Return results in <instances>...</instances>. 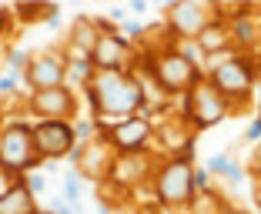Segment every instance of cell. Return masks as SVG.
<instances>
[{
	"label": "cell",
	"mask_w": 261,
	"mask_h": 214,
	"mask_svg": "<svg viewBox=\"0 0 261 214\" xmlns=\"http://www.w3.org/2000/svg\"><path fill=\"white\" fill-rule=\"evenodd\" d=\"M84 94L94 111V127H108L144 111L138 70H91V77L84 81Z\"/></svg>",
	"instance_id": "cell-1"
},
{
	"label": "cell",
	"mask_w": 261,
	"mask_h": 214,
	"mask_svg": "<svg viewBox=\"0 0 261 214\" xmlns=\"http://www.w3.org/2000/svg\"><path fill=\"white\" fill-rule=\"evenodd\" d=\"M138 70L164 94V97L177 100L194 87V81L204 77V61H201V54L194 50V44H174V47H168V50L141 61Z\"/></svg>",
	"instance_id": "cell-2"
},
{
	"label": "cell",
	"mask_w": 261,
	"mask_h": 214,
	"mask_svg": "<svg viewBox=\"0 0 261 214\" xmlns=\"http://www.w3.org/2000/svg\"><path fill=\"white\" fill-rule=\"evenodd\" d=\"M204 77L228 100L231 114H248L254 107V87L261 84V70L245 54H224L204 64Z\"/></svg>",
	"instance_id": "cell-3"
},
{
	"label": "cell",
	"mask_w": 261,
	"mask_h": 214,
	"mask_svg": "<svg viewBox=\"0 0 261 214\" xmlns=\"http://www.w3.org/2000/svg\"><path fill=\"white\" fill-rule=\"evenodd\" d=\"M194 157H161L158 160V171L151 177V198L164 207V211H174V214H185L188 201L194 198L198 191V181H194Z\"/></svg>",
	"instance_id": "cell-4"
},
{
	"label": "cell",
	"mask_w": 261,
	"mask_h": 214,
	"mask_svg": "<svg viewBox=\"0 0 261 214\" xmlns=\"http://www.w3.org/2000/svg\"><path fill=\"white\" fill-rule=\"evenodd\" d=\"M154 121V138H151V151L158 157H194V147H198V130L188 124V117L168 107L164 114L151 117Z\"/></svg>",
	"instance_id": "cell-5"
},
{
	"label": "cell",
	"mask_w": 261,
	"mask_h": 214,
	"mask_svg": "<svg viewBox=\"0 0 261 214\" xmlns=\"http://www.w3.org/2000/svg\"><path fill=\"white\" fill-rule=\"evenodd\" d=\"M177 111L188 117V124H191L198 134H201V130L218 127L221 121H228V117H231L228 100H224L221 94L211 87V81H207V77L194 81L191 91H188L185 97H177Z\"/></svg>",
	"instance_id": "cell-6"
},
{
	"label": "cell",
	"mask_w": 261,
	"mask_h": 214,
	"mask_svg": "<svg viewBox=\"0 0 261 214\" xmlns=\"http://www.w3.org/2000/svg\"><path fill=\"white\" fill-rule=\"evenodd\" d=\"M218 20V4L215 0H177L171 7H164V27L174 37V44H194L198 34L207 23Z\"/></svg>",
	"instance_id": "cell-7"
},
{
	"label": "cell",
	"mask_w": 261,
	"mask_h": 214,
	"mask_svg": "<svg viewBox=\"0 0 261 214\" xmlns=\"http://www.w3.org/2000/svg\"><path fill=\"white\" fill-rule=\"evenodd\" d=\"M87 61L94 70H130L134 74L141 67V54L134 50L130 37H124L111 20H100V37Z\"/></svg>",
	"instance_id": "cell-8"
},
{
	"label": "cell",
	"mask_w": 261,
	"mask_h": 214,
	"mask_svg": "<svg viewBox=\"0 0 261 214\" xmlns=\"http://www.w3.org/2000/svg\"><path fill=\"white\" fill-rule=\"evenodd\" d=\"M0 164L14 174H27L40 164L37 151H34V138H31V124L23 121H10L0 130Z\"/></svg>",
	"instance_id": "cell-9"
},
{
	"label": "cell",
	"mask_w": 261,
	"mask_h": 214,
	"mask_svg": "<svg viewBox=\"0 0 261 214\" xmlns=\"http://www.w3.org/2000/svg\"><path fill=\"white\" fill-rule=\"evenodd\" d=\"M158 154L154 151H130V154H117L114 164H111V174L108 181L124 188L130 194H144L151 188V177L158 171Z\"/></svg>",
	"instance_id": "cell-10"
},
{
	"label": "cell",
	"mask_w": 261,
	"mask_h": 214,
	"mask_svg": "<svg viewBox=\"0 0 261 214\" xmlns=\"http://www.w3.org/2000/svg\"><path fill=\"white\" fill-rule=\"evenodd\" d=\"M74 171L81 177H87V181H94V184H100V181H108V174H111V164H114V147L108 144V138L100 134V130H94L91 138H84L81 144L74 147Z\"/></svg>",
	"instance_id": "cell-11"
},
{
	"label": "cell",
	"mask_w": 261,
	"mask_h": 214,
	"mask_svg": "<svg viewBox=\"0 0 261 214\" xmlns=\"http://www.w3.org/2000/svg\"><path fill=\"white\" fill-rule=\"evenodd\" d=\"M34 151L40 160H61L67 154H74L77 147V124L67 121H37L31 124Z\"/></svg>",
	"instance_id": "cell-12"
},
{
	"label": "cell",
	"mask_w": 261,
	"mask_h": 214,
	"mask_svg": "<svg viewBox=\"0 0 261 214\" xmlns=\"http://www.w3.org/2000/svg\"><path fill=\"white\" fill-rule=\"evenodd\" d=\"M108 144L114 147V154H130V151H151V138H154V121L144 114L124 117V121H114L108 127H97Z\"/></svg>",
	"instance_id": "cell-13"
},
{
	"label": "cell",
	"mask_w": 261,
	"mask_h": 214,
	"mask_svg": "<svg viewBox=\"0 0 261 214\" xmlns=\"http://www.w3.org/2000/svg\"><path fill=\"white\" fill-rule=\"evenodd\" d=\"M27 111H31L37 121H67V124H74L81 107H77V94L64 84V87H50V91H31Z\"/></svg>",
	"instance_id": "cell-14"
},
{
	"label": "cell",
	"mask_w": 261,
	"mask_h": 214,
	"mask_svg": "<svg viewBox=\"0 0 261 214\" xmlns=\"http://www.w3.org/2000/svg\"><path fill=\"white\" fill-rule=\"evenodd\" d=\"M23 81L31 91H50L67 84V61L61 50H37L23 64Z\"/></svg>",
	"instance_id": "cell-15"
},
{
	"label": "cell",
	"mask_w": 261,
	"mask_h": 214,
	"mask_svg": "<svg viewBox=\"0 0 261 214\" xmlns=\"http://www.w3.org/2000/svg\"><path fill=\"white\" fill-rule=\"evenodd\" d=\"M97 37H100V17H77V20L70 23L67 44H64V50H61L64 61L67 64H91L87 57H91Z\"/></svg>",
	"instance_id": "cell-16"
},
{
	"label": "cell",
	"mask_w": 261,
	"mask_h": 214,
	"mask_svg": "<svg viewBox=\"0 0 261 214\" xmlns=\"http://www.w3.org/2000/svg\"><path fill=\"white\" fill-rule=\"evenodd\" d=\"M194 50L201 54V61H215V57H224V54H234V37H231V23L215 20L207 23L204 31L194 40Z\"/></svg>",
	"instance_id": "cell-17"
},
{
	"label": "cell",
	"mask_w": 261,
	"mask_h": 214,
	"mask_svg": "<svg viewBox=\"0 0 261 214\" xmlns=\"http://www.w3.org/2000/svg\"><path fill=\"white\" fill-rule=\"evenodd\" d=\"M228 211H231V201H228V194H224V188L215 184V181L198 188L194 198L188 201V207H185V214H228Z\"/></svg>",
	"instance_id": "cell-18"
},
{
	"label": "cell",
	"mask_w": 261,
	"mask_h": 214,
	"mask_svg": "<svg viewBox=\"0 0 261 214\" xmlns=\"http://www.w3.org/2000/svg\"><path fill=\"white\" fill-rule=\"evenodd\" d=\"M97 198H100V207H104L108 214H127L130 204H134V194L124 191V188H117V184H111V181L97 184Z\"/></svg>",
	"instance_id": "cell-19"
},
{
	"label": "cell",
	"mask_w": 261,
	"mask_h": 214,
	"mask_svg": "<svg viewBox=\"0 0 261 214\" xmlns=\"http://www.w3.org/2000/svg\"><path fill=\"white\" fill-rule=\"evenodd\" d=\"M37 211V198L27 188V181H20L10 194L0 198V214H34Z\"/></svg>",
	"instance_id": "cell-20"
},
{
	"label": "cell",
	"mask_w": 261,
	"mask_h": 214,
	"mask_svg": "<svg viewBox=\"0 0 261 214\" xmlns=\"http://www.w3.org/2000/svg\"><path fill=\"white\" fill-rule=\"evenodd\" d=\"M204 171L211 174V181H231V184H238L241 177H245V168H241L238 160H231V157H224V154H215V157L204 164Z\"/></svg>",
	"instance_id": "cell-21"
},
{
	"label": "cell",
	"mask_w": 261,
	"mask_h": 214,
	"mask_svg": "<svg viewBox=\"0 0 261 214\" xmlns=\"http://www.w3.org/2000/svg\"><path fill=\"white\" fill-rule=\"evenodd\" d=\"M20 20H27V23H37V20H47V17H54L57 14V7H50V4H20V7L14 10Z\"/></svg>",
	"instance_id": "cell-22"
},
{
	"label": "cell",
	"mask_w": 261,
	"mask_h": 214,
	"mask_svg": "<svg viewBox=\"0 0 261 214\" xmlns=\"http://www.w3.org/2000/svg\"><path fill=\"white\" fill-rule=\"evenodd\" d=\"M20 181H23L20 174H14V171H7L4 164H0V198H4V194H10Z\"/></svg>",
	"instance_id": "cell-23"
},
{
	"label": "cell",
	"mask_w": 261,
	"mask_h": 214,
	"mask_svg": "<svg viewBox=\"0 0 261 214\" xmlns=\"http://www.w3.org/2000/svg\"><path fill=\"white\" fill-rule=\"evenodd\" d=\"M245 141H251V144H261V124H258V121H251V124H248Z\"/></svg>",
	"instance_id": "cell-24"
},
{
	"label": "cell",
	"mask_w": 261,
	"mask_h": 214,
	"mask_svg": "<svg viewBox=\"0 0 261 214\" xmlns=\"http://www.w3.org/2000/svg\"><path fill=\"white\" fill-rule=\"evenodd\" d=\"M251 201H254V211L261 214V177H254V184H251Z\"/></svg>",
	"instance_id": "cell-25"
},
{
	"label": "cell",
	"mask_w": 261,
	"mask_h": 214,
	"mask_svg": "<svg viewBox=\"0 0 261 214\" xmlns=\"http://www.w3.org/2000/svg\"><path fill=\"white\" fill-rule=\"evenodd\" d=\"M228 214H254V211H251V207H238V204H231V211H228Z\"/></svg>",
	"instance_id": "cell-26"
},
{
	"label": "cell",
	"mask_w": 261,
	"mask_h": 214,
	"mask_svg": "<svg viewBox=\"0 0 261 214\" xmlns=\"http://www.w3.org/2000/svg\"><path fill=\"white\" fill-rule=\"evenodd\" d=\"M7 20H10V14H7V10H0V34L7 31V27H4V23H7Z\"/></svg>",
	"instance_id": "cell-27"
},
{
	"label": "cell",
	"mask_w": 261,
	"mask_h": 214,
	"mask_svg": "<svg viewBox=\"0 0 261 214\" xmlns=\"http://www.w3.org/2000/svg\"><path fill=\"white\" fill-rule=\"evenodd\" d=\"M34 214H54V211H47V207H37V211H34Z\"/></svg>",
	"instance_id": "cell-28"
},
{
	"label": "cell",
	"mask_w": 261,
	"mask_h": 214,
	"mask_svg": "<svg viewBox=\"0 0 261 214\" xmlns=\"http://www.w3.org/2000/svg\"><path fill=\"white\" fill-rule=\"evenodd\" d=\"M254 121H258V124H261V97H258V117H254Z\"/></svg>",
	"instance_id": "cell-29"
},
{
	"label": "cell",
	"mask_w": 261,
	"mask_h": 214,
	"mask_svg": "<svg viewBox=\"0 0 261 214\" xmlns=\"http://www.w3.org/2000/svg\"><path fill=\"white\" fill-rule=\"evenodd\" d=\"M4 124H7V121H4V111H0V130H4Z\"/></svg>",
	"instance_id": "cell-30"
}]
</instances>
